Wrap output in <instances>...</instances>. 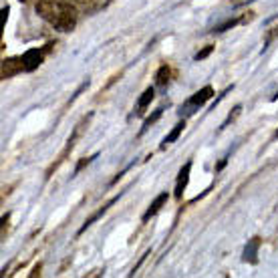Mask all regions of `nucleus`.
I'll list each match as a JSON object with an SVG mask.
<instances>
[{"label":"nucleus","mask_w":278,"mask_h":278,"mask_svg":"<svg viewBox=\"0 0 278 278\" xmlns=\"http://www.w3.org/2000/svg\"><path fill=\"white\" fill-rule=\"evenodd\" d=\"M278 99V89H276V95H274V97H272V101H276Z\"/></svg>","instance_id":"nucleus-24"},{"label":"nucleus","mask_w":278,"mask_h":278,"mask_svg":"<svg viewBox=\"0 0 278 278\" xmlns=\"http://www.w3.org/2000/svg\"><path fill=\"white\" fill-rule=\"evenodd\" d=\"M240 113H242V105H236V107L232 109V113H230V115L226 117V121H224V123L220 125V129H226V127H228L230 123H234V121H236V119L240 117Z\"/></svg>","instance_id":"nucleus-15"},{"label":"nucleus","mask_w":278,"mask_h":278,"mask_svg":"<svg viewBox=\"0 0 278 278\" xmlns=\"http://www.w3.org/2000/svg\"><path fill=\"white\" fill-rule=\"evenodd\" d=\"M162 115H163V107H160V109H155V111H153V115L147 117V119L143 121V127H141V135H143V133H145V131H147V129H149V127H151V125H153V123H155V121H158V119H160Z\"/></svg>","instance_id":"nucleus-14"},{"label":"nucleus","mask_w":278,"mask_h":278,"mask_svg":"<svg viewBox=\"0 0 278 278\" xmlns=\"http://www.w3.org/2000/svg\"><path fill=\"white\" fill-rule=\"evenodd\" d=\"M37 12L61 32H71L79 21L77 8L71 0H37Z\"/></svg>","instance_id":"nucleus-1"},{"label":"nucleus","mask_w":278,"mask_h":278,"mask_svg":"<svg viewBox=\"0 0 278 278\" xmlns=\"http://www.w3.org/2000/svg\"><path fill=\"white\" fill-rule=\"evenodd\" d=\"M184 129H185V121H180V123H178V125H176L167 135H165V139L162 141V149H165V147H167V145H171V143H176V141L180 139V135L184 133Z\"/></svg>","instance_id":"nucleus-10"},{"label":"nucleus","mask_w":278,"mask_h":278,"mask_svg":"<svg viewBox=\"0 0 278 278\" xmlns=\"http://www.w3.org/2000/svg\"><path fill=\"white\" fill-rule=\"evenodd\" d=\"M252 19H254V12H246V14H244V16H240V19H228L226 23L216 24L212 32H226V30H232V28H234V26H238V24L250 23Z\"/></svg>","instance_id":"nucleus-6"},{"label":"nucleus","mask_w":278,"mask_h":278,"mask_svg":"<svg viewBox=\"0 0 278 278\" xmlns=\"http://www.w3.org/2000/svg\"><path fill=\"white\" fill-rule=\"evenodd\" d=\"M71 2H73V4H83V6H85L89 0H71Z\"/></svg>","instance_id":"nucleus-22"},{"label":"nucleus","mask_w":278,"mask_h":278,"mask_svg":"<svg viewBox=\"0 0 278 278\" xmlns=\"http://www.w3.org/2000/svg\"><path fill=\"white\" fill-rule=\"evenodd\" d=\"M119 198H121V192H119V194H117L115 198H111V200H109V202H107V204H103V206H101V208L97 210V212H95V214H91V216H89V218H87V220H85V224H83V226H81V228H79V234H83V232L87 230V228H89V226H93V224H95V222H97V220H99V218H101V216H103V214H105V212H107V210L111 208V206H113V204H115L117 200H119Z\"/></svg>","instance_id":"nucleus-4"},{"label":"nucleus","mask_w":278,"mask_h":278,"mask_svg":"<svg viewBox=\"0 0 278 278\" xmlns=\"http://www.w3.org/2000/svg\"><path fill=\"white\" fill-rule=\"evenodd\" d=\"M41 268H43L41 264H39V266H34V270L30 272V276H39V274H41Z\"/></svg>","instance_id":"nucleus-21"},{"label":"nucleus","mask_w":278,"mask_h":278,"mask_svg":"<svg viewBox=\"0 0 278 278\" xmlns=\"http://www.w3.org/2000/svg\"><path fill=\"white\" fill-rule=\"evenodd\" d=\"M260 244H262V240L254 236L252 240H248V244H246V248H244V262H252L256 264L258 262V248H260Z\"/></svg>","instance_id":"nucleus-8"},{"label":"nucleus","mask_w":278,"mask_h":278,"mask_svg":"<svg viewBox=\"0 0 278 278\" xmlns=\"http://www.w3.org/2000/svg\"><path fill=\"white\" fill-rule=\"evenodd\" d=\"M97 158H99V153H93L91 158H85V160H81V162L77 163V167H75V176H77V173H79V171H81V169H83L85 165H89V163H91L93 160H97Z\"/></svg>","instance_id":"nucleus-17"},{"label":"nucleus","mask_w":278,"mask_h":278,"mask_svg":"<svg viewBox=\"0 0 278 278\" xmlns=\"http://www.w3.org/2000/svg\"><path fill=\"white\" fill-rule=\"evenodd\" d=\"M189 171H192V162H187L180 169V173H178V182H176V192H173V196H176V200H182V196H184V189L185 185H187V180H189Z\"/></svg>","instance_id":"nucleus-5"},{"label":"nucleus","mask_w":278,"mask_h":278,"mask_svg":"<svg viewBox=\"0 0 278 278\" xmlns=\"http://www.w3.org/2000/svg\"><path fill=\"white\" fill-rule=\"evenodd\" d=\"M276 34H278V26H276V28H272V30L268 32V37H266V41H264V48H266V46L270 45V41H272V39H274Z\"/></svg>","instance_id":"nucleus-18"},{"label":"nucleus","mask_w":278,"mask_h":278,"mask_svg":"<svg viewBox=\"0 0 278 278\" xmlns=\"http://www.w3.org/2000/svg\"><path fill=\"white\" fill-rule=\"evenodd\" d=\"M50 46L53 45H46L45 48H28L23 55L24 71H26V73H32V71L39 69V67L43 65V61H45V55L50 50Z\"/></svg>","instance_id":"nucleus-2"},{"label":"nucleus","mask_w":278,"mask_h":278,"mask_svg":"<svg viewBox=\"0 0 278 278\" xmlns=\"http://www.w3.org/2000/svg\"><path fill=\"white\" fill-rule=\"evenodd\" d=\"M153 97H155V91H153V87H147L143 95L139 97L137 101V109H135V115H143V111L149 107V103L153 101Z\"/></svg>","instance_id":"nucleus-9"},{"label":"nucleus","mask_w":278,"mask_h":278,"mask_svg":"<svg viewBox=\"0 0 278 278\" xmlns=\"http://www.w3.org/2000/svg\"><path fill=\"white\" fill-rule=\"evenodd\" d=\"M8 12H10V8L4 6V8H2V24H6V21H8Z\"/></svg>","instance_id":"nucleus-19"},{"label":"nucleus","mask_w":278,"mask_h":278,"mask_svg":"<svg viewBox=\"0 0 278 278\" xmlns=\"http://www.w3.org/2000/svg\"><path fill=\"white\" fill-rule=\"evenodd\" d=\"M212 95H214V89L212 87H204V89H200L198 93H194V97H189V105H204L206 101H210L212 99Z\"/></svg>","instance_id":"nucleus-11"},{"label":"nucleus","mask_w":278,"mask_h":278,"mask_svg":"<svg viewBox=\"0 0 278 278\" xmlns=\"http://www.w3.org/2000/svg\"><path fill=\"white\" fill-rule=\"evenodd\" d=\"M244 2H246V0H234V4H236V6H238V4H244Z\"/></svg>","instance_id":"nucleus-23"},{"label":"nucleus","mask_w":278,"mask_h":278,"mask_svg":"<svg viewBox=\"0 0 278 278\" xmlns=\"http://www.w3.org/2000/svg\"><path fill=\"white\" fill-rule=\"evenodd\" d=\"M111 4V0H89L85 4V14H95V12H101L103 8H107Z\"/></svg>","instance_id":"nucleus-12"},{"label":"nucleus","mask_w":278,"mask_h":278,"mask_svg":"<svg viewBox=\"0 0 278 278\" xmlns=\"http://www.w3.org/2000/svg\"><path fill=\"white\" fill-rule=\"evenodd\" d=\"M226 163H228V158H224L222 162H220V163H218V165H216V171H222V169L226 167Z\"/></svg>","instance_id":"nucleus-20"},{"label":"nucleus","mask_w":278,"mask_h":278,"mask_svg":"<svg viewBox=\"0 0 278 278\" xmlns=\"http://www.w3.org/2000/svg\"><path fill=\"white\" fill-rule=\"evenodd\" d=\"M24 71V61L23 57H8V59H2V65H0V77L2 79H12L14 75L23 73Z\"/></svg>","instance_id":"nucleus-3"},{"label":"nucleus","mask_w":278,"mask_h":278,"mask_svg":"<svg viewBox=\"0 0 278 278\" xmlns=\"http://www.w3.org/2000/svg\"><path fill=\"white\" fill-rule=\"evenodd\" d=\"M167 198H169V194H167V192H162V194H160V196L149 204V208L145 210V214H143V218H141V220H143V222H149V220H151V216H155V214L163 208V204L167 202Z\"/></svg>","instance_id":"nucleus-7"},{"label":"nucleus","mask_w":278,"mask_h":278,"mask_svg":"<svg viewBox=\"0 0 278 278\" xmlns=\"http://www.w3.org/2000/svg\"><path fill=\"white\" fill-rule=\"evenodd\" d=\"M169 77H171V69L167 65H162L158 69V73H155V85L158 87H165L169 83Z\"/></svg>","instance_id":"nucleus-13"},{"label":"nucleus","mask_w":278,"mask_h":278,"mask_svg":"<svg viewBox=\"0 0 278 278\" xmlns=\"http://www.w3.org/2000/svg\"><path fill=\"white\" fill-rule=\"evenodd\" d=\"M212 50H214V45H208V46H204L200 53H196V61H204V59H208L210 55H212Z\"/></svg>","instance_id":"nucleus-16"},{"label":"nucleus","mask_w":278,"mask_h":278,"mask_svg":"<svg viewBox=\"0 0 278 278\" xmlns=\"http://www.w3.org/2000/svg\"><path fill=\"white\" fill-rule=\"evenodd\" d=\"M274 137H278V129H276V133H274Z\"/></svg>","instance_id":"nucleus-25"}]
</instances>
